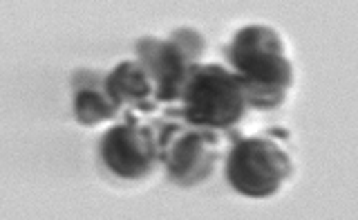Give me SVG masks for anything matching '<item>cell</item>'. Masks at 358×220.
<instances>
[{
  "label": "cell",
  "instance_id": "6da1fadb",
  "mask_svg": "<svg viewBox=\"0 0 358 220\" xmlns=\"http://www.w3.org/2000/svg\"><path fill=\"white\" fill-rule=\"evenodd\" d=\"M227 59L244 85L249 108L273 110L285 104L294 83V65L273 27L253 23L238 29L227 48Z\"/></svg>",
  "mask_w": 358,
  "mask_h": 220
},
{
  "label": "cell",
  "instance_id": "7a4b0ae2",
  "mask_svg": "<svg viewBox=\"0 0 358 220\" xmlns=\"http://www.w3.org/2000/svg\"><path fill=\"white\" fill-rule=\"evenodd\" d=\"M179 117L190 126L229 130L249 110L242 81L233 70L217 63H197L188 74Z\"/></svg>",
  "mask_w": 358,
  "mask_h": 220
},
{
  "label": "cell",
  "instance_id": "277c9868",
  "mask_svg": "<svg viewBox=\"0 0 358 220\" xmlns=\"http://www.w3.org/2000/svg\"><path fill=\"white\" fill-rule=\"evenodd\" d=\"M159 162L177 186H197L210 178L220 160L217 130L179 122L157 124Z\"/></svg>",
  "mask_w": 358,
  "mask_h": 220
},
{
  "label": "cell",
  "instance_id": "8992f818",
  "mask_svg": "<svg viewBox=\"0 0 358 220\" xmlns=\"http://www.w3.org/2000/svg\"><path fill=\"white\" fill-rule=\"evenodd\" d=\"M101 160L121 180L145 178L159 162V139L155 124H141L128 110L121 124L108 128L101 137Z\"/></svg>",
  "mask_w": 358,
  "mask_h": 220
},
{
  "label": "cell",
  "instance_id": "52a82bcc",
  "mask_svg": "<svg viewBox=\"0 0 358 220\" xmlns=\"http://www.w3.org/2000/svg\"><path fill=\"white\" fill-rule=\"evenodd\" d=\"M106 83L110 95L121 106V110H132V113H155L159 108L157 99V85L150 72L143 68V63L121 61L106 74Z\"/></svg>",
  "mask_w": 358,
  "mask_h": 220
},
{
  "label": "cell",
  "instance_id": "3957f363",
  "mask_svg": "<svg viewBox=\"0 0 358 220\" xmlns=\"http://www.w3.org/2000/svg\"><path fill=\"white\" fill-rule=\"evenodd\" d=\"M227 182L246 198H268L291 175L289 153L271 135L240 137L227 156Z\"/></svg>",
  "mask_w": 358,
  "mask_h": 220
},
{
  "label": "cell",
  "instance_id": "ba28073f",
  "mask_svg": "<svg viewBox=\"0 0 358 220\" xmlns=\"http://www.w3.org/2000/svg\"><path fill=\"white\" fill-rule=\"evenodd\" d=\"M74 83V99L72 110L78 124L96 126L115 119L121 113V106L110 95L106 74L103 72H90L81 70L72 76Z\"/></svg>",
  "mask_w": 358,
  "mask_h": 220
},
{
  "label": "cell",
  "instance_id": "5b68a950",
  "mask_svg": "<svg viewBox=\"0 0 358 220\" xmlns=\"http://www.w3.org/2000/svg\"><path fill=\"white\" fill-rule=\"evenodd\" d=\"M201 54L204 36L190 27L175 29L168 39L143 36L137 43V61L150 72L157 85V99L162 104L182 99L188 74L199 63Z\"/></svg>",
  "mask_w": 358,
  "mask_h": 220
}]
</instances>
